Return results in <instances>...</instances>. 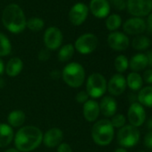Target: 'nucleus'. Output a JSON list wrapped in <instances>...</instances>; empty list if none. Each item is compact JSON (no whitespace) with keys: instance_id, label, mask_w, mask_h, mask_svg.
<instances>
[{"instance_id":"obj_20","label":"nucleus","mask_w":152,"mask_h":152,"mask_svg":"<svg viewBox=\"0 0 152 152\" xmlns=\"http://www.w3.org/2000/svg\"><path fill=\"white\" fill-rule=\"evenodd\" d=\"M23 68V62L20 57H13L11 58L7 65H5V71L7 74L10 77H15L19 75Z\"/></svg>"},{"instance_id":"obj_14","label":"nucleus","mask_w":152,"mask_h":152,"mask_svg":"<svg viewBox=\"0 0 152 152\" xmlns=\"http://www.w3.org/2000/svg\"><path fill=\"white\" fill-rule=\"evenodd\" d=\"M126 79L121 73L114 74L107 83V91L112 96H120L126 89Z\"/></svg>"},{"instance_id":"obj_46","label":"nucleus","mask_w":152,"mask_h":152,"mask_svg":"<svg viewBox=\"0 0 152 152\" xmlns=\"http://www.w3.org/2000/svg\"><path fill=\"white\" fill-rule=\"evenodd\" d=\"M139 152H145V151H139Z\"/></svg>"},{"instance_id":"obj_12","label":"nucleus","mask_w":152,"mask_h":152,"mask_svg":"<svg viewBox=\"0 0 152 152\" xmlns=\"http://www.w3.org/2000/svg\"><path fill=\"white\" fill-rule=\"evenodd\" d=\"M107 43L112 49L115 51H123L129 47L130 40L124 33L120 31H113L107 37Z\"/></svg>"},{"instance_id":"obj_27","label":"nucleus","mask_w":152,"mask_h":152,"mask_svg":"<svg viewBox=\"0 0 152 152\" xmlns=\"http://www.w3.org/2000/svg\"><path fill=\"white\" fill-rule=\"evenodd\" d=\"M12 51V44L9 39L3 33H0V57L8 56Z\"/></svg>"},{"instance_id":"obj_10","label":"nucleus","mask_w":152,"mask_h":152,"mask_svg":"<svg viewBox=\"0 0 152 152\" xmlns=\"http://www.w3.org/2000/svg\"><path fill=\"white\" fill-rule=\"evenodd\" d=\"M44 43L48 50H56L63 42L62 31L56 27H49L44 33Z\"/></svg>"},{"instance_id":"obj_4","label":"nucleus","mask_w":152,"mask_h":152,"mask_svg":"<svg viewBox=\"0 0 152 152\" xmlns=\"http://www.w3.org/2000/svg\"><path fill=\"white\" fill-rule=\"evenodd\" d=\"M115 128L110 120L101 119L94 124L91 130V137L93 141L99 146L109 145L115 135Z\"/></svg>"},{"instance_id":"obj_35","label":"nucleus","mask_w":152,"mask_h":152,"mask_svg":"<svg viewBox=\"0 0 152 152\" xmlns=\"http://www.w3.org/2000/svg\"><path fill=\"white\" fill-rule=\"evenodd\" d=\"M146 83L152 84V69H148L144 72L143 73V79Z\"/></svg>"},{"instance_id":"obj_38","label":"nucleus","mask_w":152,"mask_h":152,"mask_svg":"<svg viewBox=\"0 0 152 152\" xmlns=\"http://www.w3.org/2000/svg\"><path fill=\"white\" fill-rule=\"evenodd\" d=\"M148 58V65L152 67V50H148L146 54Z\"/></svg>"},{"instance_id":"obj_32","label":"nucleus","mask_w":152,"mask_h":152,"mask_svg":"<svg viewBox=\"0 0 152 152\" xmlns=\"http://www.w3.org/2000/svg\"><path fill=\"white\" fill-rule=\"evenodd\" d=\"M88 99H89V95L85 91L78 92L77 94H76V97H75L76 101H77V103H79V104H84L86 101L89 100Z\"/></svg>"},{"instance_id":"obj_9","label":"nucleus","mask_w":152,"mask_h":152,"mask_svg":"<svg viewBox=\"0 0 152 152\" xmlns=\"http://www.w3.org/2000/svg\"><path fill=\"white\" fill-rule=\"evenodd\" d=\"M127 116L131 125L139 127L146 121V111L139 102H132L128 109Z\"/></svg>"},{"instance_id":"obj_30","label":"nucleus","mask_w":152,"mask_h":152,"mask_svg":"<svg viewBox=\"0 0 152 152\" xmlns=\"http://www.w3.org/2000/svg\"><path fill=\"white\" fill-rule=\"evenodd\" d=\"M129 67V61L127 57L124 55H119L115 59V68L119 72L122 73L125 72Z\"/></svg>"},{"instance_id":"obj_7","label":"nucleus","mask_w":152,"mask_h":152,"mask_svg":"<svg viewBox=\"0 0 152 152\" xmlns=\"http://www.w3.org/2000/svg\"><path fill=\"white\" fill-rule=\"evenodd\" d=\"M99 39L92 33H85L80 36L74 43V49L82 55H89L92 53L98 47Z\"/></svg>"},{"instance_id":"obj_15","label":"nucleus","mask_w":152,"mask_h":152,"mask_svg":"<svg viewBox=\"0 0 152 152\" xmlns=\"http://www.w3.org/2000/svg\"><path fill=\"white\" fill-rule=\"evenodd\" d=\"M63 138H64V133L62 130L59 128L54 127V128L48 129L43 134L42 142L48 148H56L59 144L62 143Z\"/></svg>"},{"instance_id":"obj_34","label":"nucleus","mask_w":152,"mask_h":152,"mask_svg":"<svg viewBox=\"0 0 152 152\" xmlns=\"http://www.w3.org/2000/svg\"><path fill=\"white\" fill-rule=\"evenodd\" d=\"M57 152H72V149L68 143L62 142L57 146Z\"/></svg>"},{"instance_id":"obj_33","label":"nucleus","mask_w":152,"mask_h":152,"mask_svg":"<svg viewBox=\"0 0 152 152\" xmlns=\"http://www.w3.org/2000/svg\"><path fill=\"white\" fill-rule=\"evenodd\" d=\"M38 56L40 61H47V60H48V58L50 56V50H48V48L41 49L39 51Z\"/></svg>"},{"instance_id":"obj_39","label":"nucleus","mask_w":152,"mask_h":152,"mask_svg":"<svg viewBox=\"0 0 152 152\" xmlns=\"http://www.w3.org/2000/svg\"><path fill=\"white\" fill-rule=\"evenodd\" d=\"M51 77L53 78V79H57V78H59V76L61 75V72H59V71H57V70H55V71H53L52 72H51Z\"/></svg>"},{"instance_id":"obj_19","label":"nucleus","mask_w":152,"mask_h":152,"mask_svg":"<svg viewBox=\"0 0 152 152\" xmlns=\"http://www.w3.org/2000/svg\"><path fill=\"white\" fill-rule=\"evenodd\" d=\"M15 138L13 128L7 124H0V148L8 146Z\"/></svg>"},{"instance_id":"obj_13","label":"nucleus","mask_w":152,"mask_h":152,"mask_svg":"<svg viewBox=\"0 0 152 152\" xmlns=\"http://www.w3.org/2000/svg\"><path fill=\"white\" fill-rule=\"evenodd\" d=\"M124 31L129 35H140L147 29L145 21L140 17H132L128 19L123 25Z\"/></svg>"},{"instance_id":"obj_3","label":"nucleus","mask_w":152,"mask_h":152,"mask_svg":"<svg viewBox=\"0 0 152 152\" xmlns=\"http://www.w3.org/2000/svg\"><path fill=\"white\" fill-rule=\"evenodd\" d=\"M63 81L71 88H79L85 81V70L83 66L76 62L66 64L61 72Z\"/></svg>"},{"instance_id":"obj_40","label":"nucleus","mask_w":152,"mask_h":152,"mask_svg":"<svg viewBox=\"0 0 152 152\" xmlns=\"http://www.w3.org/2000/svg\"><path fill=\"white\" fill-rule=\"evenodd\" d=\"M5 72V64L3 62V60L0 58V76H1Z\"/></svg>"},{"instance_id":"obj_24","label":"nucleus","mask_w":152,"mask_h":152,"mask_svg":"<svg viewBox=\"0 0 152 152\" xmlns=\"http://www.w3.org/2000/svg\"><path fill=\"white\" fill-rule=\"evenodd\" d=\"M143 80L142 77L135 72H130L127 76L126 79V85L132 90V91H139L142 87Z\"/></svg>"},{"instance_id":"obj_31","label":"nucleus","mask_w":152,"mask_h":152,"mask_svg":"<svg viewBox=\"0 0 152 152\" xmlns=\"http://www.w3.org/2000/svg\"><path fill=\"white\" fill-rule=\"evenodd\" d=\"M112 125L114 128H122L125 125L126 118L123 114H116L112 116V119L110 120Z\"/></svg>"},{"instance_id":"obj_36","label":"nucleus","mask_w":152,"mask_h":152,"mask_svg":"<svg viewBox=\"0 0 152 152\" xmlns=\"http://www.w3.org/2000/svg\"><path fill=\"white\" fill-rule=\"evenodd\" d=\"M144 144L147 148H152V130L149 131L144 138Z\"/></svg>"},{"instance_id":"obj_5","label":"nucleus","mask_w":152,"mask_h":152,"mask_svg":"<svg viewBox=\"0 0 152 152\" xmlns=\"http://www.w3.org/2000/svg\"><path fill=\"white\" fill-rule=\"evenodd\" d=\"M107 90V83L104 76L99 72L91 73L86 83V92L92 99L101 98Z\"/></svg>"},{"instance_id":"obj_45","label":"nucleus","mask_w":152,"mask_h":152,"mask_svg":"<svg viewBox=\"0 0 152 152\" xmlns=\"http://www.w3.org/2000/svg\"><path fill=\"white\" fill-rule=\"evenodd\" d=\"M5 86V82H4V79H1L0 78V88H3Z\"/></svg>"},{"instance_id":"obj_17","label":"nucleus","mask_w":152,"mask_h":152,"mask_svg":"<svg viewBox=\"0 0 152 152\" xmlns=\"http://www.w3.org/2000/svg\"><path fill=\"white\" fill-rule=\"evenodd\" d=\"M83 116L86 121H88L90 123L95 122L100 114L99 103L97 101H95L94 99H90V100L86 101L83 104Z\"/></svg>"},{"instance_id":"obj_29","label":"nucleus","mask_w":152,"mask_h":152,"mask_svg":"<svg viewBox=\"0 0 152 152\" xmlns=\"http://www.w3.org/2000/svg\"><path fill=\"white\" fill-rule=\"evenodd\" d=\"M44 21L39 17H31L26 22V27L32 31H39L44 27Z\"/></svg>"},{"instance_id":"obj_43","label":"nucleus","mask_w":152,"mask_h":152,"mask_svg":"<svg viewBox=\"0 0 152 152\" xmlns=\"http://www.w3.org/2000/svg\"><path fill=\"white\" fill-rule=\"evenodd\" d=\"M4 152H20V151L15 148H8V149L5 150Z\"/></svg>"},{"instance_id":"obj_2","label":"nucleus","mask_w":152,"mask_h":152,"mask_svg":"<svg viewBox=\"0 0 152 152\" xmlns=\"http://www.w3.org/2000/svg\"><path fill=\"white\" fill-rule=\"evenodd\" d=\"M2 22L7 30L18 34L26 28V17L23 9L16 4L8 5L3 11Z\"/></svg>"},{"instance_id":"obj_21","label":"nucleus","mask_w":152,"mask_h":152,"mask_svg":"<svg viewBox=\"0 0 152 152\" xmlns=\"http://www.w3.org/2000/svg\"><path fill=\"white\" fill-rule=\"evenodd\" d=\"M148 66V58L146 54L139 53L134 55L130 62H129V67L135 72L144 70Z\"/></svg>"},{"instance_id":"obj_1","label":"nucleus","mask_w":152,"mask_h":152,"mask_svg":"<svg viewBox=\"0 0 152 152\" xmlns=\"http://www.w3.org/2000/svg\"><path fill=\"white\" fill-rule=\"evenodd\" d=\"M43 140L42 131L33 125H26L20 128L15 135V148L20 152H31L36 149Z\"/></svg>"},{"instance_id":"obj_25","label":"nucleus","mask_w":152,"mask_h":152,"mask_svg":"<svg viewBox=\"0 0 152 152\" xmlns=\"http://www.w3.org/2000/svg\"><path fill=\"white\" fill-rule=\"evenodd\" d=\"M150 45V39L144 35H138L132 41V47L136 50H146Z\"/></svg>"},{"instance_id":"obj_28","label":"nucleus","mask_w":152,"mask_h":152,"mask_svg":"<svg viewBox=\"0 0 152 152\" xmlns=\"http://www.w3.org/2000/svg\"><path fill=\"white\" fill-rule=\"evenodd\" d=\"M121 24H122V18L119 15L114 14V15H109L107 18L106 26H107V29L109 30L110 31H116L117 29L120 28Z\"/></svg>"},{"instance_id":"obj_44","label":"nucleus","mask_w":152,"mask_h":152,"mask_svg":"<svg viewBox=\"0 0 152 152\" xmlns=\"http://www.w3.org/2000/svg\"><path fill=\"white\" fill-rule=\"evenodd\" d=\"M114 152H127V151H126V149H124V148H119L115 149Z\"/></svg>"},{"instance_id":"obj_42","label":"nucleus","mask_w":152,"mask_h":152,"mask_svg":"<svg viewBox=\"0 0 152 152\" xmlns=\"http://www.w3.org/2000/svg\"><path fill=\"white\" fill-rule=\"evenodd\" d=\"M146 126H147V128H148L149 131H151V130H152V118H151V119H149V120H148Z\"/></svg>"},{"instance_id":"obj_18","label":"nucleus","mask_w":152,"mask_h":152,"mask_svg":"<svg viewBox=\"0 0 152 152\" xmlns=\"http://www.w3.org/2000/svg\"><path fill=\"white\" fill-rule=\"evenodd\" d=\"M99 105L100 113L106 117H112L115 115L117 110V103L115 99L111 96H105Z\"/></svg>"},{"instance_id":"obj_8","label":"nucleus","mask_w":152,"mask_h":152,"mask_svg":"<svg viewBox=\"0 0 152 152\" xmlns=\"http://www.w3.org/2000/svg\"><path fill=\"white\" fill-rule=\"evenodd\" d=\"M128 12L134 17H143L152 12V0H127Z\"/></svg>"},{"instance_id":"obj_16","label":"nucleus","mask_w":152,"mask_h":152,"mask_svg":"<svg viewBox=\"0 0 152 152\" xmlns=\"http://www.w3.org/2000/svg\"><path fill=\"white\" fill-rule=\"evenodd\" d=\"M90 10L97 18H105L109 15L110 4L108 0H91Z\"/></svg>"},{"instance_id":"obj_23","label":"nucleus","mask_w":152,"mask_h":152,"mask_svg":"<svg viewBox=\"0 0 152 152\" xmlns=\"http://www.w3.org/2000/svg\"><path fill=\"white\" fill-rule=\"evenodd\" d=\"M139 103L147 107H152V85L140 91L137 96Z\"/></svg>"},{"instance_id":"obj_11","label":"nucleus","mask_w":152,"mask_h":152,"mask_svg":"<svg viewBox=\"0 0 152 152\" xmlns=\"http://www.w3.org/2000/svg\"><path fill=\"white\" fill-rule=\"evenodd\" d=\"M88 14L89 8L84 3H76L69 12L70 22L75 26H79L85 22Z\"/></svg>"},{"instance_id":"obj_41","label":"nucleus","mask_w":152,"mask_h":152,"mask_svg":"<svg viewBox=\"0 0 152 152\" xmlns=\"http://www.w3.org/2000/svg\"><path fill=\"white\" fill-rule=\"evenodd\" d=\"M148 25L150 29H152V12L148 15Z\"/></svg>"},{"instance_id":"obj_37","label":"nucleus","mask_w":152,"mask_h":152,"mask_svg":"<svg viewBox=\"0 0 152 152\" xmlns=\"http://www.w3.org/2000/svg\"><path fill=\"white\" fill-rule=\"evenodd\" d=\"M113 2L114 6L117 8V9H120V10H123L126 7V3L124 0H111Z\"/></svg>"},{"instance_id":"obj_26","label":"nucleus","mask_w":152,"mask_h":152,"mask_svg":"<svg viewBox=\"0 0 152 152\" xmlns=\"http://www.w3.org/2000/svg\"><path fill=\"white\" fill-rule=\"evenodd\" d=\"M74 54V47L72 44L64 45L58 51V60L61 62H67L69 61Z\"/></svg>"},{"instance_id":"obj_22","label":"nucleus","mask_w":152,"mask_h":152,"mask_svg":"<svg viewBox=\"0 0 152 152\" xmlns=\"http://www.w3.org/2000/svg\"><path fill=\"white\" fill-rule=\"evenodd\" d=\"M26 120L25 113L22 110H14L7 115V124L13 127H21Z\"/></svg>"},{"instance_id":"obj_6","label":"nucleus","mask_w":152,"mask_h":152,"mask_svg":"<svg viewBox=\"0 0 152 152\" xmlns=\"http://www.w3.org/2000/svg\"><path fill=\"white\" fill-rule=\"evenodd\" d=\"M140 133L137 127L124 125L117 132V141L123 148L134 147L140 140Z\"/></svg>"}]
</instances>
